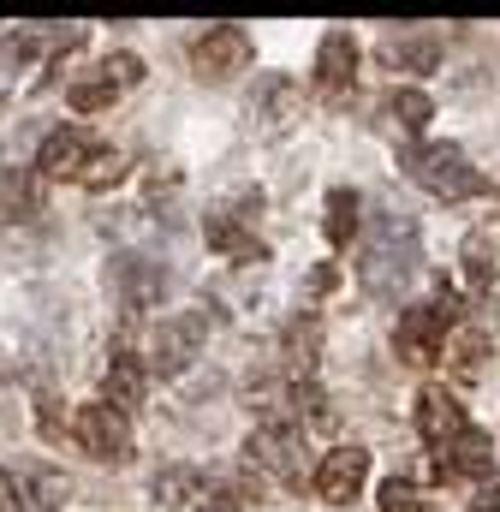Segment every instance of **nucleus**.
<instances>
[{
    "mask_svg": "<svg viewBox=\"0 0 500 512\" xmlns=\"http://www.w3.org/2000/svg\"><path fill=\"white\" fill-rule=\"evenodd\" d=\"M417 274V221L411 215H375L364 256H358V280L375 298H393L405 280Z\"/></svg>",
    "mask_w": 500,
    "mask_h": 512,
    "instance_id": "f257e3e1",
    "label": "nucleus"
},
{
    "mask_svg": "<svg viewBox=\"0 0 500 512\" xmlns=\"http://www.w3.org/2000/svg\"><path fill=\"white\" fill-rule=\"evenodd\" d=\"M399 167L429 191V197H447V203H465V197H483L489 179L471 167V155L459 143H411L399 155Z\"/></svg>",
    "mask_w": 500,
    "mask_h": 512,
    "instance_id": "f03ea898",
    "label": "nucleus"
},
{
    "mask_svg": "<svg viewBox=\"0 0 500 512\" xmlns=\"http://www.w3.org/2000/svg\"><path fill=\"white\" fill-rule=\"evenodd\" d=\"M453 322H459V304H453V298H429V304L399 310V328H393L399 364H417V370L435 364L441 346H447V334H453Z\"/></svg>",
    "mask_w": 500,
    "mask_h": 512,
    "instance_id": "7ed1b4c3",
    "label": "nucleus"
},
{
    "mask_svg": "<svg viewBox=\"0 0 500 512\" xmlns=\"http://www.w3.org/2000/svg\"><path fill=\"white\" fill-rule=\"evenodd\" d=\"M245 453H250V465L268 471L280 489H304V429H298L292 417L262 423V429L245 441Z\"/></svg>",
    "mask_w": 500,
    "mask_h": 512,
    "instance_id": "20e7f679",
    "label": "nucleus"
},
{
    "mask_svg": "<svg viewBox=\"0 0 500 512\" xmlns=\"http://www.w3.org/2000/svg\"><path fill=\"white\" fill-rule=\"evenodd\" d=\"M256 215H262V191H239L227 209H215V215L203 221V239L221 256H233V262H268V245H262L256 227H250Z\"/></svg>",
    "mask_w": 500,
    "mask_h": 512,
    "instance_id": "39448f33",
    "label": "nucleus"
},
{
    "mask_svg": "<svg viewBox=\"0 0 500 512\" xmlns=\"http://www.w3.org/2000/svg\"><path fill=\"white\" fill-rule=\"evenodd\" d=\"M209 328H215V310H179V316H161L155 346H149V370H161V376H185L191 358L203 352Z\"/></svg>",
    "mask_w": 500,
    "mask_h": 512,
    "instance_id": "423d86ee",
    "label": "nucleus"
},
{
    "mask_svg": "<svg viewBox=\"0 0 500 512\" xmlns=\"http://www.w3.org/2000/svg\"><path fill=\"white\" fill-rule=\"evenodd\" d=\"M250 60H256V36H250L245 24H209V30L191 42V66H197L203 84H227V78H239Z\"/></svg>",
    "mask_w": 500,
    "mask_h": 512,
    "instance_id": "0eeeda50",
    "label": "nucleus"
},
{
    "mask_svg": "<svg viewBox=\"0 0 500 512\" xmlns=\"http://www.w3.org/2000/svg\"><path fill=\"white\" fill-rule=\"evenodd\" d=\"M137 84H143V60L137 54H108L96 72H84V78L66 84V102L78 114H102V108H114L125 90H137Z\"/></svg>",
    "mask_w": 500,
    "mask_h": 512,
    "instance_id": "6e6552de",
    "label": "nucleus"
},
{
    "mask_svg": "<svg viewBox=\"0 0 500 512\" xmlns=\"http://www.w3.org/2000/svg\"><path fill=\"white\" fill-rule=\"evenodd\" d=\"M72 441L90 453V459H102V465H125L131 459V423H125V411L114 405H78V417H72Z\"/></svg>",
    "mask_w": 500,
    "mask_h": 512,
    "instance_id": "1a4fd4ad",
    "label": "nucleus"
},
{
    "mask_svg": "<svg viewBox=\"0 0 500 512\" xmlns=\"http://www.w3.org/2000/svg\"><path fill=\"white\" fill-rule=\"evenodd\" d=\"M364 483H370V453L364 447H328L322 465L310 471V489L334 507H352L364 495Z\"/></svg>",
    "mask_w": 500,
    "mask_h": 512,
    "instance_id": "9d476101",
    "label": "nucleus"
},
{
    "mask_svg": "<svg viewBox=\"0 0 500 512\" xmlns=\"http://www.w3.org/2000/svg\"><path fill=\"white\" fill-rule=\"evenodd\" d=\"M352 78H358V36L352 30H328L322 42H316V96H346L352 90Z\"/></svg>",
    "mask_w": 500,
    "mask_h": 512,
    "instance_id": "9b49d317",
    "label": "nucleus"
},
{
    "mask_svg": "<svg viewBox=\"0 0 500 512\" xmlns=\"http://www.w3.org/2000/svg\"><path fill=\"white\" fill-rule=\"evenodd\" d=\"M465 429H471V423H465V405H459L441 382H429L417 393V435H423L429 447H453Z\"/></svg>",
    "mask_w": 500,
    "mask_h": 512,
    "instance_id": "f8f14e48",
    "label": "nucleus"
},
{
    "mask_svg": "<svg viewBox=\"0 0 500 512\" xmlns=\"http://www.w3.org/2000/svg\"><path fill=\"white\" fill-rule=\"evenodd\" d=\"M114 298H120L125 316H143L155 298H161V286H167V274L155 268V262H143V256H114Z\"/></svg>",
    "mask_w": 500,
    "mask_h": 512,
    "instance_id": "ddd939ff",
    "label": "nucleus"
},
{
    "mask_svg": "<svg viewBox=\"0 0 500 512\" xmlns=\"http://www.w3.org/2000/svg\"><path fill=\"white\" fill-rule=\"evenodd\" d=\"M495 471V441L483 435V429H465L453 447H441V459H435V477L441 483H459V477H489Z\"/></svg>",
    "mask_w": 500,
    "mask_h": 512,
    "instance_id": "4468645a",
    "label": "nucleus"
},
{
    "mask_svg": "<svg viewBox=\"0 0 500 512\" xmlns=\"http://www.w3.org/2000/svg\"><path fill=\"white\" fill-rule=\"evenodd\" d=\"M90 155H96V143L84 137V131L60 126L42 137V149H36V167L48 173V179H78L84 167H90Z\"/></svg>",
    "mask_w": 500,
    "mask_h": 512,
    "instance_id": "2eb2a0df",
    "label": "nucleus"
},
{
    "mask_svg": "<svg viewBox=\"0 0 500 512\" xmlns=\"http://www.w3.org/2000/svg\"><path fill=\"white\" fill-rule=\"evenodd\" d=\"M6 483H12V507L18 512H60V501H66V477L48 471V465L6 471Z\"/></svg>",
    "mask_w": 500,
    "mask_h": 512,
    "instance_id": "dca6fc26",
    "label": "nucleus"
},
{
    "mask_svg": "<svg viewBox=\"0 0 500 512\" xmlns=\"http://www.w3.org/2000/svg\"><path fill=\"white\" fill-rule=\"evenodd\" d=\"M298 102H304V90H298L292 78H268V84H262V102H250V114L262 120L268 137H286L292 120H298Z\"/></svg>",
    "mask_w": 500,
    "mask_h": 512,
    "instance_id": "f3484780",
    "label": "nucleus"
},
{
    "mask_svg": "<svg viewBox=\"0 0 500 512\" xmlns=\"http://www.w3.org/2000/svg\"><path fill=\"white\" fill-rule=\"evenodd\" d=\"M280 358H286L292 382H310V370H316V358H322V322H316V316H298V322H286Z\"/></svg>",
    "mask_w": 500,
    "mask_h": 512,
    "instance_id": "a211bd4d",
    "label": "nucleus"
},
{
    "mask_svg": "<svg viewBox=\"0 0 500 512\" xmlns=\"http://www.w3.org/2000/svg\"><path fill=\"white\" fill-rule=\"evenodd\" d=\"M102 387H108V399L102 405H114V411H131V405H143V387H149V370H143V358L137 352H114V364H108V376H102Z\"/></svg>",
    "mask_w": 500,
    "mask_h": 512,
    "instance_id": "6ab92c4d",
    "label": "nucleus"
},
{
    "mask_svg": "<svg viewBox=\"0 0 500 512\" xmlns=\"http://www.w3.org/2000/svg\"><path fill=\"white\" fill-rule=\"evenodd\" d=\"M209 495V477L203 471H191V465H167L161 477H155V507H191V501H203Z\"/></svg>",
    "mask_w": 500,
    "mask_h": 512,
    "instance_id": "aec40b11",
    "label": "nucleus"
},
{
    "mask_svg": "<svg viewBox=\"0 0 500 512\" xmlns=\"http://www.w3.org/2000/svg\"><path fill=\"white\" fill-rule=\"evenodd\" d=\"M322 227H328V245H334V251H346V245H352V233H358V191H346V185H340V191H328V221H322Z\"/></svg>",
    "mask_w": 500,
    "mask_h": 512,
    "instance_id": "412c9836",
    "label": "nucleus"
},
{
    "mask_svg": "<svg viewBox=\"0 0 500 512\" xmlns=\"http://www.w3.org/2000/svg\"><path fill=\"white\" fill-rule=\"evenodd\" d=\"M459 262H465V286H477V292H489L495 286V239L489 233H471L465 239V251H459Z\"/></svg>",
    "mask_w": 500,
    "mask_h": 512,
    "instance_id": "4be33fe9",
    "label": "nucleus"
},
{
    "mask_svg": "<svg viewBox=\"0 0 500 512\" xmlns=\"http://www.w3.org/2000/svg\"><path fill=\"white\" fill-rule=\"evenodd\" d=\"M387 120H393L399 131H411V137H417V131L435 120V102H429L423 90H393V96H387Z\"/></svg>",
    "mask_w": 500,
    "mask_h": 512,
    "instance_id": "5701e85b",
    "label": "nucleus"
},
{
    "mask_svg": "<svg viewBox=\"0 0 500 512\" xmlns=\"http://www.w3.org/2000/svg\"><path fill=\"white\" fill-rule=\"evenodd\" d=\"M381 54H387V66H411V72H435V60H441V36H411V42H387Z\"/></svg>",
    "mask_w": 500,
    "mask_h": 512,
    "instance_id": "b1692460",
    "label": "nucleus"
},
{
    "mask_svg": "<svg viewBox=\"0 0 500 512\" xmlns=\"http://www.w3.org/2000/svg\"><path fill=\"white\" fill-rule=\"evenodd\" d=\"M36 215V179L30 173H6L0 179V221H30Z\"/></svg>",
    "mask_w": 500,
    "mask_h": 512,
    "instance_id": "393cba45",
    "label": "nucleus"
},
{
    "mask_svg": "<svg viewBox=\"0 0 500 512\" xmlns=\"http://www.w3.org/2000/svg\"><path fill=\"white\" fill-rule=\"evenodd\" d=\"M483 358H489V334H483V328H465V334L453 340V370H459V382H477V376H483Z\"/></svg>",
    "mask_w": 500,
    "mask_h": 512,
    "instance_id": "a878e982",
    "label": "nucleus"
},
{
    "mask_svg": "<svg viewBox=\"0 0 500 512\" xmlns=\"http://www.w3.org/2000/svg\"><path fill=\"white\" fill-rule=\"evenodd\" d=\"M120 179H125V155L96 143V155H90V167L78 173V185H84V191H108V185H120Z\"/></svg>",
    "mask_w": 500,
    "mask_h": 512,
    "instance_id": "bb28decb",
    "label": "nucleus"
},
{
    "mask_svg": "<svg viewBox=\"0 0 500 512\" xmlns=\"http://www.w3.org/2000/svg\"><path fill=\"white\" fill-rule=\"evenodd\" d=\"M381 512H435V501H423L411 483L387 477V483H381Z\"/></svg>",
    "mask_w": 500,
    "mask_h": 512,
    "instance_id": "cd10ccee",
    "label": "nucleus"
},
{
    "mask_svg": "<svg viewBox=\"0 0 500 512\" xmlns=\"http://www.w3.org/2000/svg\"><path fill=\"white\" fill-rule=\"evenodd\" d=\"M36 60V36H0V66L6 72H24Z\"/></svg>",
    "mask_w": 500,
    "mask_h": 512,
    "instance_id": "c85d7f7f",
    "label": "nucleus"
},
{
    "mask_svg": "<svg viewBox=\"0 0 500 512\" xmlns=\"http://www.w3.org/2000/svg\"><path fill=\"white\" fill-rule=\"evenodd\" d=\"M471 512H500V471H489V477L477 483V495H471Z\"/></svg>",
    "mask_w": 500,
    "mask_h": 512,
    "instance_id": "c756f323",
    "label": "nucleus"
},
{
    "mask_svg": "<svg viewBox=\"0 0 500 512\" xmlns=\"http://www.w3.org/2000/svg\"><path fill=\"white\" fill-rule=\"evenodd\" d=\"M203 512H245V501L221 489V495H203Z\"/></svg>",
    "mask_w": 500,
    "mask_h": 512,
    "instance_id": "7c9ffc66",
    "label": "nucleus"
},
{
    "mask_svg": "<svg viewBox=\"0 0 500 512\" xmlns=\"http://www.w3.org/2000/svg\"><path fill=\"white\" fill-rule=\"evenodd\" d=\"M334 280H340V268H334V262H322V268L310 274V286H316V292H334Z\"/></svg>",
    "mask_w": 500,
    "mask_h": 512,
    "instance_id": "2f4dec72",
    "label": "nucleus"
},
{
    "mask_svg": "<svg viewBox=\"0 0 500 512\" xmlns=\"http://www.w3.org/2000/svg\"><path fill=\"white\" fill-rule=\"evenodd\" d=\"M0 512H18L12 507V483H6V471H0Z\"/></svg>",
    "mask_w": 500,
    "mask_h": 512,
    "instance_id": "473e14b6",
    "label": "nucleus"
},
{
    "mask_svg": "<svg viewBox=\"0 0 500 512\" xmlns=\"http://www.w3.org/2000/svg\"><path fill=\"white\" fill-rule=\"evenodd\" d=\"M0 376H6V370H0Z\"/></svg>",
    "mask_w": 500,
    "mask_h": 512,
    "instance_id": "72a5a7b5",
    "label": "nucleus"
}]
</instances>
